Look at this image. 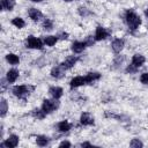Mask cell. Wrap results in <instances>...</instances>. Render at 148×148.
Listing matches in <instances>:
<instances>
[{
	"mask_svg": "<svg viewBox=\"0 0 148 148\" xmlns=\"http://www.w3.org/2000/svg\"><path fill=\"white\" fill-rule=\"evenodd\" d=\"M125 71H126L127 74H134V73L138 72V68H136L135 66H133L132 64H130V65H127V67H126Z\"/></svg>",
	"mask_w": 148,
	"mask_h": 148,
	"instance_id": "32",
	"label": "cell"
},
{
	"mask_svg": "<svg viewBox=\"0 0 148 148\" xmlns=\"http://www.w3.org/2000/svg\"><path fill=\"white\" fill-rule=\"evenodd\" d=\"M53 27H54V24H53V21H52L51 18L46 17V18L43 20V22H42V28H43L45 31H51V30L53 29Z\"/></svg>",
	"mask_w": 148,
	"mask_h": 148,
	"instance_id": "27",
	"label": "cell"
},
{
	"mask_svg": "<svg viewBox=\"0 0 148 148\" xmlns=\"http://www.w3.org/2000/svg\"><path fill=\"white\" fill-rule=\"evenodd\" d=\"M25 46L28 49H31V50H43L44 47V42L43 39L34 36V35H29L27 38H25Z\"/></svg>",
	"mask_w": 148,
	"mask_h": 148,
	"instance_id": "4",
	"label": "cell"
},
{
	"mask_svg": "<svg viewBox=\"0 0 148 148\" xmlns=\"http://www.w3.org/2000/svg\"><path fill=\"white\" fill-rule=\"evenodd\" d=\"M125 46V40L123 38H114L111 42V49L116 54H119Z\"/></svg>",
	"mask_w": 148,
	"mask_h": 148,
	"instance_id": "11",
	"label": "cell"
},
{
	"mask_svg": "<svg viewBox=\"0 0 148 148\" xmlns=\"http://www.w3.org/2000/svg\"><path fill=\"white\" fill-rule=\"evenodd\" d=\"M49 95L54 99H60L64 95V89L59 86H51L49 88Z\"/></svg>",
	"mask_w": 148,
	"mask_h": 148,
	"instance_id": "13",
	"label": "cell"
},
{
	"mask_svg": "<svg viewBox=\"0 0 148 148\" xmlns=\"http://www.w3.org/2000/svg\"><path fill=\"white\" fill-rule=\"evenodd\" d=\"M28 16H29V18H30L31 21L38 22L40 18H43L44 15H43L42 10H39V9L35 8V7H31V8L28 9Z\"/></svg>",
	"mask_w": 148,
	"mask_h": 148,
	"instance_id": "12",
	"label": "cell"
},
{
	"mask_svg": "<svg viewBox=\"0 0 148 148\" xmlns=\"http://www.w3.org/2000/svg\"><path fill=\"white\" fill-rule=\"evenodd\" d=\"M18 76H20V71L16 69V68H10V69H8L7 73H6V79H7V81L9 82V84L16 82V80L18 79Z\"/></svg>",
	"mask_w": 148,
	"mask_h": 148,
	"instance_id": "16",
	"label": "cell"
},
{
	"mask_svg": "<svg viewBox=\"0 0 148 148\" xmlns=\"http://www.w3.org/2000/svg\"><path fill=\"white\" fill-rule=\"evenodd\" d=\"M18 142H20V138L18 135L16 134H10L8 135L7 139H5V141L1 142V147H7V148H15L18 146Z\"/></svg>",
	"mask_w": 148,
	"mask_h": 148,
	"instance_id": "5",
	"label": "cell"
},
{
	"mask_svg": "<svg viewBox=\"0 0 148 148\" xmlns=\"http://www.w3.org/2000/svg\"><path fill=\"white\" fill-rule=\"evenodd\" d=\"M30 1H32V2H42L43 0H30Z\"/></svg>",
	"mask_w": 148,
	"mask_h": 148,
	"instance_id": "38",
	"label": "cell"
},
{
	"mask_svg": "<svg viewBox=\"0 0 148 148\" xmlns=\"http://www.w3.org/2000/svg\"><path fill=\"white\" fill-rule=\"evenodd\" d=\"M77 14H79L81 17L86 18V17H89L92 13H91V10H90L89 8H87V7H84V6H80V7L77 8Z\"/></svg>",
	"mask_w": 148,
	"mask_h": 148,
	"instance_id": "26",
	"label": "cell"
},
{
	"mask_svg": "<svg viewBox=\"0 0 148 148\" xmlns=\"http://www.w3.org/2000/svg\"><path fill=\"white\" fill-rule=\"evenodd\" d=\"M5 59H6V61H7L9 65H12V66H17V65L20 64V61H21L20 56L16 54V53H12V52L7 53V54L5 56Z\"/></svg>",
	"mask_w": 148,
	"mask_h": 148,
	"instance_id": "17",
	"label": "cell"
},
{
	"mask_svg": "<svg viewBox=\"0 0 148 148\" xmlns=\"http://www.w3.org/2000/svg\"><path fill=\"white\" fill-rule=\"evenodd\" d=\"M84 77H86L87 84H91V83H94L95 81H98V80L102 77V74H101L99 72H88V73L84 75Z\"/></svg>",
	"mask_w": 148,
	"mask_h": 148,
	"instance_id": "18",
	"label": "cell"
},
{
	"mask_svg": "<svg viewBox=\"0 0 148 148\" xmlns=\"http://www.w3.org/2000/svg\"><path fill=\"white\" fill-rule=\"evenodd\" d=\"M0 82H1L0 86H1V89H2V90H5V89L7 88V86H9V82L7 81L6 76H5V77H1V81H0Z\"/></svg>",
	"mask_w": 148,
	"mask_h": 148,
	"instance_id": "33",
	"label": "cell"
},
{
	"mask_svg": "<svg viewBox=\"0 0 148 148\" xmlns=\"http://www.w3.org/2000/svg\"><path fill=\"white\" fill-rule=\"evenodd\" d=\"M31 116H32L35 119H37V120H42V119H44V118L46 117V113L42 110V108H35V109L31 111Z\"/></svg>",
	"mask_w": 148,
	"mask_h": 148,
	"instance_id": "22",
	"label": "cell"
},
{
	"mask_svg": "<svg viewBox=\"0 0 148 148\" xmlns=\"http://www.w3.org/2000/svg\"><path fill=\"white\" fill-rule=\"evenodd\" d=\"M124 18H125V22H126V24H127V27H128V29H130L131 31L138 30L139 27H140L141 23H142V20H141V17H140V15H139L136 12H134L133 9H127V10L125 12Z\"/></svg>",
	"mask_w": 148,
	"mask_h": 148,
	"instance_id": "1",
	"label": "cell"
},
{
	"mask_svg": "<svg viewBox=\"0 0 148 148\" xmlns=\"http://www.w3.org/2000/svg\"><path fill=\"white\" fill-rule=\"evenodd\" d=\"M87 82H86V77L82 76V75H76L74 77L71 79L69 81V88L73 90V89H76L79 87H82V86H86Z\"/></svg>",
	"mask_w": 148,
	"mask_h": 148,
	"instance_id": "9",
	"label": "cell"
},
{
	"mask_svg": "<svg viewBox=\"0 0 148 148\" xmlns=\"http://www.w3.org/2000/svg\"><path fill=\"white\" fill-rule=\"evenodd\" d=\"M139 80H140V82H141L142 84H148V72H143V73H141Z\"/></svg>",
	"mask_w": 148,
	"mask_h": 148,
	"instance_id": "31",
	"label": "cell"
},
{
	"mask_svg": "<svg viewBox=\"0 0 148 148\" xmlns=\"http://www.w3.org/2000/svg\"><path fill=\"white\" fill-rule=\"evenodd\" d=\"M16 6L15 0H1V10L2 12H12Z\"/></svg>",
	"mask_w": 148,
	"mask_h": 148,
	"instance_id": "19",
	"label": "cell"
},
{
	"mask_svg": "<svg viewBox=\"0 0 148 148\" xmlns=\"http://www.w3.org/2000/svg\"><path fill=\"white\" fill-rule=\"evenodd\" d=\"M64 1H66V2H71V1H74V0H64Z\"/></svg>",
	"mask_w": 148,
	"mask_h": 148,
	"instance_id": "39",
	"label": "cell"
},
{
	"mask_svg": "<svg viewBox=\"0 0 148 148\" xmlns=\"http://www.w3.org/2000/svg\"><path fill=\"white\" fill-rule=\"evenodd\" d=\"M58 38H59L60 40H66V39H68V32H61V34H59V35H58Z\"/></svg>",
	"mask_w": 148,
	"mask_h": 148,
	"instance_id": "35",
	"label": "cell"
},
{
	"mask_svg": "<svg viewBox=\"0 0 148 148\" xmlns=\"http://www.w3.org/2000/svg\"><path fill=\"white\" fill-rule=\"evenodd\" d=\"M58 40H59L58 36H54V35H47V36H45V37L43 38L44 44H45L46 46H50V47H51V46H54Z\"/></svg>",
	"mask_w": 148,
	"mask_h": 148,
	"instance_id": "21",
	"label": "cell"
},
{
	"mask_svg": "<svg viewBox=\"0 0 148 148\" xmlns=\"http://www.w3.org/2000/svg\"><path fill=\"white\" fill-rule=\"evenodd\" d=\"M130 147H132V148H141V147H143V143L139 139H132L131 142H130Z\"/></svg>",
	"mask_w": 148,
	"mask_h": 148,
	"instance_id": "28",
	"label": "cell"
},
{
	"mask_svg": "<svg viewBox=\"0 0 148 148\" xmlns=\"http://www.w3.org/2000/svg\"><path fill=\"white\" fill-rule=\"evenodd\" d=\"M57 128L61 133H67V132H69L72 130V124L68 120H60L57 124Z\"/></svg>",
	"mask_w": 148,
	"mask_h": 148,
	"instance_id": "20",
	"label": "cell"
},
{
	"mask_svg": "<svg viewBox=\"0 0 148 148\" xmlns=\"http://www.w3.org/2000/svg\"><path fill=\"white\" fill-rule=\"evenodd\" d=\"M83 42L86 43L87 47H90V46H92V45L95 44L96 39H95V37H94V36H87V37L84 38V40H83Z\"/></svg>",
	"mask_w": 148,
	"mask_h": 148,
	"instance_id": "30",
	"label": "cell"
},
{
	"mask_svg": "<svg viewBox=\"0 0 148 148\" xmlns=\"http://www.w3.org/2000/svg\"><path fill=\"white\" fill-rule=\"evenodd\" d=\"M110 36V31L102 27V25H97L96 27V30H95V34H94V37L96 39V42H101V40H104L106 39L108 37Z\"/></svg>",
	"mask_w": 148,
	"mask_h": 148,
	"instance_id": "6",
	"label": "cell"
},
{
	"mask_svg": "<svg viewBox=\"0 0 148 148\" xmlns=\"http://www.w3.org/2000/svg\"><path fill=\"white\" fill-rule=\"evenodd\" d=\"M80 146H81V147H91L92 145H91L90 142H82Z\"/></svg>",
	"mask_w": 148,
	"mask_h": 148,
	"instance_id": "36",
	"label": "cell"
},
{
	"mask_svg": "<svg viewBox=\"0 0 148 148\" xmlns=\"http://www.w3.org/2000/svg\"><path fill=\"white\" fill-rule=\"evenodd\" d=\"M65 72H66V69L59 64V65L53 66V67L51 68V71H50V75H51L53 79L59 80V79H62V77L65 76Z\"/></svg>",
	"mask_w": 148,
	"mask_h": 148,
	"instance_id": "10",
	"label": "cell"
},
{
	"mask_svg": "<svg viewBox=\"0 0 148 148\" xmlns=\"http://www.w3.org/2000/svg\"><path fill=\"white\" fill-rule=\"evenodd\" d=\"M59 105H60L59 99H54V98H52V99H50V98H44L43 102H42L40 108H42V110H43L46 114H50V113H52L53 111H56V110L59 108Z\"/></svg>",
	"mask_w": 148,
	"mask_h": 148,
	"instance_id": "3",
	"label": "cell"
},
{
	"mask_svg": "<svg viewBox=\"0 0 148 148\" xmlns=\"http://www.w3.org/2000/svg\"><path fill=\"white\" fill-rule=\"evenodd\" d=\"M80 124L82 126H92L95 124V118L90 112H82L80 116Z\"/></svg>",
	"mask_w": 148,
	"mask_h": 148,
	"instance_id": "8",
	"label": "cell"
},
{
	"mask_svg": "<svg viewBox=\"0 0 148 148\" xmlns=\"http://www.w3.org/2000/svg\"><path fill=\"white\" fill-rule=\"evenodd\" d=\"M145 62H146V58H145L143 54H141V53H135V54H133L132 60H131V64H132L133 66H135L138 69H139L140 67H142V66L145 65Z\"/></svg>",
	"mask_w": 148,
	"mask_h": 148,
	"instance_id": "14",
	"label": "cell"
},
{
	"mask_svg": "<svg viewBox=\"0 0 148 148\" xmlns=\"http://www.w3.org/2000/svg\"><path fill=\"white\" fill-rule=\"evenodd\" d=\"M34 90H35V87L29 84H17L12 88L13 95L20 99H27Z\"/></svg>",
	"mask_w": 148,
	"mask_h": 148,
	"instance_id": "2",
	"label": "cell"
},
{
	"mask_svg": "<svg viewBox=\"0 0 148 148\" xmlns=\"http://www.w3.org/2000/svg\"><path fill=\"white\" fill-rule=\"evenodd\" d=\"M145 16H146V18L148 20V8L145 9Z\"/></svg>",
	"mask_w": 148,
	"mask_h": 148,
	"instance_id": "37",
	"label": "cell"
},
{
	"mask_svg": "<svg viewBox=\"0 0 148 148\" xmlns=\"http://www.w3.org/2000/svg\"><path fill=\"white\" fill-rule=\"evenodd\" d=\"M124 60H125V57L124 56H117L114 59H113V66H114V68H117V67H119L123 62H124Z\"/></svg>",
	"mask_w": 148,
	"mask_h": 148,
	"instance_id": "29",
	"label": "cell"
},
{
	"mask_svg": "<svg viewBox=\"0 0 148 148\" xmlns=\"http://www.w3.org/2000/svg\"><path fill=\"white\" fill-rule=\"evenodd\" d=\"M7 112H8V102L6 98L1 97V99H0V116H1V118L6 117Z\"/></svg>",
	"mask_w": 148,
	"mask_h": 148,
	"instance_id": "23",
	"label": "cell"
},
{
	"mask_svg": "<svg viewBox=\"0 0 148 148\" xmlns=\"http://www.w3.org/2000/svg\"><path fill=\"white\" fill-rule=\"evenodd\" d=\"M77 61H79V58H77L76 56H68V57H66V58L60 62V65H61L66 71H69V69H72V68L76 65Z\"/></svg>",
	"mask_w": 148,
	"mask_h": 148,
	"instance_id": "7",
	"label": "cell"
},
{
	"mask_svg": "<svg viewBox=\"0 0 148 148\" xmlns=\"http://www.w3.org/2000/svg\"><path fill=\"white\" fill-rule=\"evenodd\" d=\"M59 147L60 148H69V147H72V143L69 141H67V140H64V141H61L59 143Z\"/></svg>",
	"mask_w": 148,
	"mask_h": 148,
	"instance_id": "34",
	"label": "cell"
},
{
	"mask_svg": "<svg viewBox=\"0 0 148 148\" xmlns=\"http://www.w3.org/2000/svg\"><path fill=\"white\" fill-rule=\"evenodd\" d=\"M50 143V138L46 135H37L36 136V145L39 147H45Z\"/></svg>",
	"mask_w": 148,
	"mask_h": 148,
	"instance_id": "24",
	"label": "cell"
},
{
	"mask_svg": "<svg viewBox=\"0 0 148 148\" xmlns=\"http://www.w3.org/2000/svg\"><path fill=\"white\" fill-rule=\"evenodd\" d=\"M10 23H12V25H14V27L17 28V29H23V28L25 27V21H24L22 17H20V16L14 17V18L10 21Z\"/></svg>",
	"mask_w": 148,
	"mask_h": 148,
	"instance_id": "25",
	"label": "cell"
},
{
	"mask_svg": "<svg viewBox=\"0 0 148 148\" xmlns=\"http://www.w3.org/2000/svg\"><path fill=\"white\" fill-rule=\"evenodd\" d=\"M86 47H87L86 43H84V42H81V40H75V42H73L72 45H71V50H72V52L75 53V54L82 53V52L86 50Z\"/></svg>",
	"mask_w": 148,
	"mask_h": 148,
	"instance_id": "15",
	"label": "cell"
}]
</instances>
